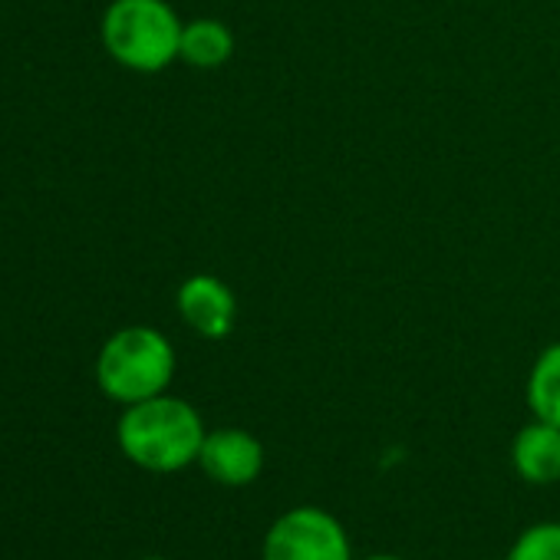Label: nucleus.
Here are the masks:
<instances>
[{"label":"nucleus","mask_w":560,"mask_h":560,"mask_svg":"<svg viewBox=\"0 0 560 560\" xmlns=\"http://www.w3.org/2000/svg\"><path fill=\"white\" fill-rule=\"evenodd\" d=\"M205 435L208 432L195 406L168 393L126 406L116 425L122 455L155 475H172L195 465Z\"/></svg>","instance_id":"obj_1"},{"label":"nucleus","mask_w":560,"mask_h":560,"mask_svg":"<svg viewBox=\"0 0 560 560\" xmlns=\"http://www.w3.org/2000/svg\"><path fill=\"white\" fill-rule=\"evenodd\" d=\"M182 27L165 0H113L103 14V47L126 70L159 73L178 60Z\"/></svg>","instance_id":"obj_2"},{"label":"nucleus","mask_w":560,"mask_h":560,"mask_svg":"<svg viewBox=\"0 0 560 560\" xmlns=\"http://www.w3.org/2000/svg\"><path fill=\"white\" fill-rule=\"evenodd\" d=\"M172 376L175 350L152 327H122L103 343L96 357V383L119 406L162 396Z\"/></svg>","instance_id":"obj_3"},{"label":"nucleus","mask_w":560,"mask_h":560,"mask_svg":"<svg viewBox=\"0 0 560 560\" xmlns=\"http://www.w3.org/2000/svg\"><path fill=\"white\" fill-rule=\"evenodd\" d=\"M260 560H353L347 527L324 508H291L264 534Z\"/></svg>","instance_id":"obj_4"},{"label":"nucleus","mask_w":560,"mask_h":560,"mask_svg":"<svg viewBox=\"0 0 560 560\" xmlns=\"http://www.w3.org/2000/svg\"><path fill=\"white\" fill-rule=\"evenodd\" d=\"M264 462H267V452L260 439L244 429H214L205 435L201 452H198L201 471L224 488L254 485L264 471Z\"/></svg>","instance_id":"obj_5"},{"label":"nucleus","mask_w":560,"mask_h":560,"mask_svg":"<svg viewBox=\"0 0 560 560\" xmlns=\"http://www.w3.org/2000/svg\"><path fill=\"white\" fill-rule=\"evenodd\" d=\"M182 320L205 340H224L237 324V301L224 280L211 273H195L175 294Z\"/></svg>","instance_id":"obj_6"},{"label":"nucleus","mask_w":560,"mask_h":560,"mask_svg":"<svg viewBox=\"0 0 560 560\" xmlns=\"http://www.w3.org/2000/svg\"><path fill=\"white\" fill-rule=\"evenodd\" d=\"M511 462L514 471L527 485H553L560 481V429L534 419L527 422L511 445Z\"/></svg>","instance_id":"obj_7"},{"label":"nucleus","mask_w":560,"mask_h":560,"mask_svg":"<svg viewBox=\"0 0 560 560\" xmlns=\"http://www.w3.org/2000/svg\"><path fill=\"white\" fill-rule=\"evenodd\" d=\"M234 54V34L211 18L191 21L182 27V47H178V60H185L195 70H218L231 60Z\"/></svg>","instance_id":"obj_8"},{"label":"nucleus","mask_w":560,"mask_h":560,"mask_svg":"<svg viewBox=\"0 0 560 560\" xmlns=\"http://www.w3.org/2000/svg\"><path fill=\"white\" fill-rule=\"evenodd\" d=\"M527 406L534 419L560 429V343L547 347L527 376Z\"/></svg>","instance_id":"obj_9"},{"label":"nucleus","mask_w":560,"mask_h":560,"mask_svg":"<svg viewBox=\"0 0 560 560\" xmlns=\"http://www.w3.org/2000/svg\"><path fill=\"white\" fill-rule=\"evenodd\" d=\"M508 560H560V521H540L517 534Z\"/></svg>","instance_id":"obj_10"},{"label":"nucleus","mask_w":560,"mask_h":560,"mask_svg":"<svg viewBox=\"0 0 560 560\" xmlns=\"http://www.w3.org/2000/svg\"><path fill=\"white\" fill-rule=\"evenodd\" d=\"M363 560H406V557H396V553H373V557H363Z\"/></svg>","instance_id":"obj_11"},{"label":"nucleus","mask_w":560,"mask_h":560,"mask_svg":"<svg viewBox=\"0 0 560 560\" xmlns=\"http://www.w3.org/2000/svg\"><path fill=\"white\" fill-rule=\"evenodd\" d=\"M142 560H165V557H142Z\"/></svg>","instance_id":"obj_12"}]
</instances>
